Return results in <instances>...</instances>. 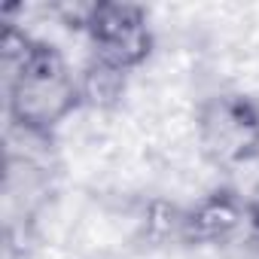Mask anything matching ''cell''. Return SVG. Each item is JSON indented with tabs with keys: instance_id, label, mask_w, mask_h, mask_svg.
I'll list each match as a JSON object with an SVG mask.
<instances>
[{
	"instance_id": "52a82bcc",
	"label": "cell",
	"mask_w": 259,
	"mask_h": 259,
	"mask_svg": "<svg viewBox=\"0 0 259 259\" xmlns=\"http://www.w3.org/2000/svg\"><path fill=\"white\" fill-rule=\"evenodd\" d=\"M247 204H250V238L259 241V177L253 180V186L247 192Z\"/></svg>"
},
{
	"instance_id": "6da1fadb",
	"label": "cell",
	"mask_w": 259,
	"mask_h": 259,
	"mask_svg": "<svg viewBox=\"0 0 259 259\" xmlns=\"http://www.w3.org/2000/svg\"><path fill=\"white\" fill-rule=\"evenodd\" d=\"M4 98L10 135L52 141V135L82 110L79 76L64 52L34 37L19 22H4Z\"/></svg>"
},
{
	"instance_id": "277c9868",
	"label": "cell",
	"mask_w": 259,
	"mask_h": 259,
	"mask_svg": "<svg viewBox=\"0 0 259 259\" xmlns=\"http://www.w3.org/2000/svg\"><path fill=\"white\" fill-rule=\"evenodd\" d=\"M250 235V204L232 186H213L192 204L180 207L177 244L183 247H226Z\"/></svg>"
},
{
	"instance_id": "3957f363",
	"label": "cell",
	"mask_w": 259,
	"mask_h": 259,
	"mask_svg": "<svg viewBox=\"0 0 259 259\" xmlns=\"http://www.w3.org/2000/svg\"><path fill=\"white\" fill-rule=\"evenodd\" d=\"M79 34L89 43V58H98L128 76L141 70L156 49L150 13L125 0H89Z\"/></svg>"
},
{
	"instance_id": "8992f818",
	"label": "cell",
	"mask_w": 259,
	"mask_h": 259,
	"mask_svg": "<svg viewBox=\"0 0 259 259\" xmlns=\"http://www.w3.org/2000/svg\"><path fill=\"white\" fill-rule=\"evenodd\" d=\"M79 76V95H82V107L89 110H113L122 104L125 89H128V73L98 61V58H85V64L76 70Z\"/></svg>"
},
{
	"instance_id": "5b68a950",
	"label": "cell",
	"mask_w": 259,
	"mask_h": 259,
	"mask_svg": "<svg viewBox=\"0 0 259 259\" xmlns=\"http://www.w3.org/2000/svg\"><path fill=\"white\" fill-rule=\"evenodd\" d=\"M52 195V168L43 153L16 147L7 150V174H4V213H7V241L16 232L28 235L37 223L40 210Z\"/></svg>"
},
{
	"instance_id": "7a4b0ae2",
	"label": "cell",
	"mask_w": 259,
	"mask_h": 259,
	"mask_svg": "<svg viewBox=\"0 0 259 259\" xmlns=\"http://www.w3.org/2000/svg\"><path fill=\"white\" fill-rule=\"evenodd\" d=\"M195 144L220 171L259 162V98L247 92H213L195 107Z\"/></svg>"
}]
</instances>
